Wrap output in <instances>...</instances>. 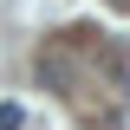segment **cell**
Returning <instances> with one entry per match:
<instances>
[{"label":"cell","instance_id":"obj_1","mask_svg":"<svg viewBox=\"0 0 130 130\" xmlns=\"http://www.w3.org/2000/svg\"><path fill=\"white\" fill-rule=\"evenodd\" d=\"M26 124V111H20V104H0V130H20Z\"/></svg>","mask_w":130,"mask_h":130}]
</instances>
